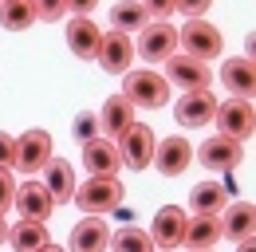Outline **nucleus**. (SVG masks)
<instances>
[{"instance_id":"obj_1","label":"nucleus","mask_w":256,"mask_h":252,"mask_svg":"<svg viewBox=\"0 0 256 252\" xmlns=\"http://www.w3.org/2000/svg\"><path fill=\"white\" fill-rule=\"evenodd\" d=\"M122 98H126L130 106L138 110H158L170 102V83L162 79L154 67H130L126 75H122Z\"/></svg>"},{"instance_id":"obj_2","label":"nucleus","mask_w":256,"mask_h":252,"mask_svg":"<svg viewBox=\"0 0 256 252\" xmlns=\"http://www.w3.org/2000/svg\"><path fill=\"white\" fill-rule=\"evenodd\" d=\"M87 217H102V213H114L122 205V182L118 178H87L83 186H75L71 197Z\"/></svg>"},{"instance_id":"obj_3","label":"nucleus","mask_w":256,"mask_h":252,"mask_svg":"<svg viewBox=\"0 0 256 252\" xmlns=\"http://www.w3.org/2000/svg\"><path fill=\"white\" fill-rule=\"evenodd\" d=\"M178 44L186 48V56H193V60L209 63L217 60L224 52V36L217 24H209V20H186V28L178 32Z\"/></svg>"},{"instance_id":"obj_4","label":"nucleus","mask_w":256,"mask_h":252,"mask_svg":"<svg viewBox=\"0 0 256 252\" xmlns=\"http://www.w3.org/2000/svg\"><path fill=\"white\" fill-rule=\"evenodd\" d=\"M217 134L232 138V142H248L256 130V110H252V98H224L217 102Z\"/></svg>"},{"instance_id":"obj_5","label":"nucleus","mask_w":256,"mask_h":252,"mask_svg":"<svg viewBox=\"0 0 256 252\" xmlns=\"http://www.w3.org/2000/svg\"><path fill=\"white\" fill-rule=\"evenodd\" d=\"M170 87H182V91H209V83H213V71H209V63L193 60L186 52H174L170 60H166V75H162Z\"/></svg>"},{"instance_id":"obj_6","label":"nucleus","mask_w":256,"mask_h":252,"mask_svg":"<svg viewBox=\"0 0 256 252\" xmlns=\"http://www.w3.org/2000/svg\"><path fill=\"white\" fill-rule=\"evenodd\" d=\"M52 158H56L52 134H48V130H24V134L16 138V162H12V170H20L24 178H32V174H40Z\"/></svg>"},{"instance_id":"obj_7","label":"nucleus","mask_w":256,"mask_h":252,"mask_svg":"<svg viewBox=\"0 0 256 252\" xmlns=\"http://www.w3.org/2000/svg\"><path fill=\"white\" fill-rule=\"evenodd\" d=\"M178 52V28L166 24V20H150L146 28L138 32V44H134V56H142L146 63H166Z\"/></svg>"},{"instance_id":"obj_8","label":"nucleus","mask_w":256,"mask_h":252,"mask_svg":"<svg viewBox=\"0 0 256 252\" xmlns=\"http://www.w3.org/2000/svg\"><path fill=\"white\" fill-rule=\"evenodd\" d=\"M114 146H118V162L126 170H146L154 162V130L146 122H134Z\"/></svg>"},{"instance_id":"obj_9","label":"nucleus","mask_w":256,"mask_h":252,"mask_svg":"<svg viewBox=\"0 0 256 252\" xmlns=\"http://www.w3.org/2000/svg\"><path fill=\"white\" fill-rule=\"evenodd\" d=\"M193 162V146L182 138V134H170V138H162V142H154V170H158L162 178H182L186 170H190Z\"/></svg>"},{"instance_id":"obj_10","label":"nucleus","mask_w":256,"mask_h":252,"mask_svg":"<svg viewBox=\"0 0 256 252\" xmlns=\"http://www.w3.org/2000/svg\"><path fill=\"white\" fill-rule=\"evenodd\" d=\"M193 158L205 166V170H213V174H224V170H236L240 166V158H244V142H232V138H209V142H201V150H193Z\"/></svg>"},{"instance_id":"obj_11","label":"nucleus","mask_w":256,"mask_h":252,"mask_svg":"<svg viewBox=\"0 0 256 252\" xmlns=\"http://www.w3.org/2000/svg\"><path fill=\"white\" fill-rule=\"evenodd\" d=\"M98 63H102V71L106 75H126L130 63H134V40H130L126 32H102V44H98Z\"/></svg>"},{"instance_id":"obj_12","label":"nucleus","mask_w":256,"mask_h":252,"mask_svg":"<svg viewBox=\"0 0 256 252\" xmlns=\"http://www.w3.org/2000/svg\"><path fill=\"white\" fill-rule=\"evenodd\" d=\"M186 209L182 205H162L158 213H154V224H150V240L158 244V248L174 252L182 248V232H186Z\"/></svg>"},{"instance_id":"obj_13","label":"nucleus","mask_w":256,"mask_h":252,"mask_svg":"<svg viewBox=\"0 0 256 252\" xmlns=\"http://www.w3.org/2000/svg\"><path fill=\"white\" fill-rule=\"evenodd\" d=\"M16 213H20V220H44L48 224V217L56 213V201H52V193L44 189V182H24V186H16Z\"/></svg>"},{"instance_id":"obj_14","label":"nucleus","mask_w":256,"mask_h":252,"mask_svg":"<svg viewBox=\"0 0 256 252\" xmlns=\"http://www.w3.org/2000/svg\"><path fill=\"white\" fill-rule=\"evenodd\" d=\"M213 114H217V94L213 91H186L178 98V106H174V118L186 130L190 126H209Z\"/></svg>"},{"instance_id":"obj_15","label":"nucleus","mask_w":256,"mask_h":252,"mask_svg":"<svg viewBox=\"0 0 256 252\" xmlns=\"http://www.w3.org/2000/svg\"><path fill=\"white\" fill-rule=\"evenodd\" d=\"M67 48L75 60H95L98 56V44H102V28H98L91 16H71L67 20Z\"/></svg>"},{"instance_id":"obj_16","label":"nucleus","mask_w":256,"mask_h":252,"mask_svg":"<svg viewBox=\"0 0 256 252\" xmlns=\"http://www.w3.org/2000/svg\"><path fill=\"white\" fill-rule=\"evenodd\" d=\"M83 166H87V178H118V170H122L118 146H114L110 138L83 142Z\"/></svg>"},{"instance_id":"obj_17","label":"nucleus","mask_w":256,"mask_h":252,"mask_svg":"<svg viewBox=\"0 0 256 252\" xmlns=\"http://www.w3.org/2000/svg\"><path fill=\"white\" fill-rule=\"evenodd\" d=\"M110 244V228L102 217H83L75 228H71V240H67V252H106Z\"/></svg>"},{"instance_id":"obj_18","label":"nucleus","mask_w":256,"mask_h":252,"mask_svg":"<svg viewBox=\"0 0 256 252\" xmlns=\"http://www.w3.org/2000/svg\"><path fill=\"white\" fill-rule=\"evenodd\" d=\"M217 220H221V236H228V240H248L252 228H256V205L252 201H228Z\"/></svg>"},{"instance_id":"obj_19","label":"nucleus","mask_w":256,"mask_h":252,"mask_svg":"<svg viewBox=\"0 0 256 252\" xmlns=\"http://www.w3.org/2000/svg\"><path fill=\"white\" fill-rule=\"evenodd\" d=\"M221 83L224 91H232V98H252L256 91V67L248 56H236V60L221 63Z\"/></svg>"},{"instance_id":"obj_20","label":"nucleus","mask_w":256,"mask_h":252,"mask_svg":"<svg viewBox=\"0 0 256 252\" xmlns=\"http://www.w3.org/2000/svg\"><path fill=\"white\" fill-rule=\"evenodd\" d=\"M40 174H44V189L52 193L56 205H67V201L75 197V170H71L67 158H52Z\"/></svg>"},{"instance_id":"obj_21","label":"nucleus","mask_w":256,"mask_h":252,"mask_svg":"<svg viewBox=\"0 0 256 252\" xmlns=\"http://www.w3.org/2000/svg\"><path fill=\"white\" fill-rule=\"evenodd\" d=\"M134 122H138V118H134V106H130L122 94H110V98L102 102V110H98V130H106L110 142H118Z\"/></svg>"},{"instance_id":"obj_22","label":"nucleus","mask_w":256,"mask_h":252,"mask_svg":"<svg viewBox=\"0 0 256 252\" xmlns=\"http://www.w3.org/2000/svg\"><path fill=\"white\" fill-rule=\"evenodd\" d=\"M224 205H228V186H217V182L193 186V193H190V213L193 217H221Z\"/></svg>"},{"instance_id":"obj_23","label":"nucleus","mask_w":256,"mask_h":252,"mask_svg":"<svg viewBox=\"0 0 256 252\" xmlns=\"http://www.w3.org/2000/svg\"><path fill=\"white\" fill-rule=\"evenodd\" d=\"M217 240H221V220H217V217H190V220H186L182 244H186L190 252L217 248Z\"/></svg>"},{"instance_id":"obj_24","label":"nucleus","mask_w":256,"mask_h":252,"mask_svg":"<svg viewBox=\"0 0 256 252\" xmlns=\"http://www.w3.org/2000/svg\"><path fill=\"white\" fill-rule=\"evenodd\" d=\"M8 244L16 252H40L44 244H52L48 224H44V220H16V224L8 228Z\"/></svg>"},{"instance_id":"obj_25","label":"nucleus","mask_w":256,"mask_h":252,"mask_svg":"<svg viewBox=\"0 0 256 252\" xmlns=\"http://www.w3.org/2000/svg\"><path fill=\"white\" fill-rule=\"evenodd\" d=\"M150 24V16H146V8L138 4V0H118L114 8H110V28L114 32H142Z\"/></svg>"},{"instance_id":"obj_26","label":"nucleus","mask_w":256,"mask_h":252,"mask_svg":"<svg viewBox=\"0 0 256 252\" xmlns=\"http://www.w3.org/2000/svg\"><path fill=\"white\" fill-rule=\"evenodd\" d=\"M40 20L32 0H0V24L8 32H28Z\"/></svg>"},{"instance_id":"obj_27","label":"nucleus","mask_w":256,"mask_h":252,"mask_svg":"<svg viewBox=\"0 0 256 252\" xmlns=\"http://www.w3.org/2000/svg\"><path fill=\"white\" fill-rule=\"evenodd\" d=\"M110 252H154V240H150V232L146 228H138V224H126V228H118V232H110Z\"/></svg>"},{"instance_id":"obj_28","label":"nucleus","mask_w":256,"mask_h":252,"mask_svg":"<svg viewBox=\"0 0 256 252\" xmlns=\"http://www.w3.org/2000/svg\"><path fill=\"white\" fill-rule=\"evenodd\" d=\"M32 4H36V16L48 20V24H56L60 16H67V0H32Z\"/></svg>"},{"instance_id":"obj_29","label":"nucleus","mask_w":256,"mask_h":252,"mask_svg":"<svg viewBox=\"0 0 256 252\" xmlns=\"http://www.w3.org/2000/svg\"><path fill=\"white\" fill-rule=\"evenodd\" d=\"M12 201H16V178L12 170H0V213H8Z\"/></svg>"},{"instance_id":"obj_30","label":"nucleus","mask_w":256,"mask_h":252,"mask_svg":"<svg viewBox=\"0 0 256 252\" xmlns=\"http://www.w3.org/2000/svg\"><path fill=\"white\" fill-rule=\"evenodd\" d=\"M209 4H213V0H174V12H182L186 20H201V16L209 12Z\"/></svg>"},{"instance_id":"obj_31","label":"nucleus","mask_w":256,"mask_h":252,"mask_svg":"<svg viewBox=\"0 0 256 252\" xmlns=\"http://www.w3.org/2000/svg\"><path fill=\"white\" fill-rule=\"evenodd\" d=\"M75 138H79V142L98 138V114H79V118H75Z\"/></svg>"},{"instance_id":"obj_32","label":"nucleus","mask_w":256,"mask_h":252,"mask_svg":"<svg viewBox=\"0 0 256 252\" xmlns=\"http://www.w3.org/2000/svg\"><path fill=\"white\" fill-rule=\"evenodd\" d=\"M12 162H16V134L0 130V170H12Z\"/></svg>"},{"instance_id":"obj_33","label":"nucleus","mask_w":256,"mask_h":252,"mask_svg":"<svg viewBox=\"0 0 256 252\" xmlns=\"http://www.w3.org/2000/svg\"><path fill=\"white\" fill-rule=\"evenodd\" d=\"M142 8H146V16L150 20H166L170 12H174V0H138Z\"/></svg>"},{"instance_id":"obj_34","label":"nucleus","mask_w":256,"mask_h":252,"mask_svg":"<svg viewBox=\"0 0 256 252\" xmlns=\"http://www.w3.org/2000/svg\"><path fill=\"white\" fill-rule=\"evenodd\" d=\"M95 4H98V0H67V12H75V16H91Z\"/></svg>"},{"instance_id":"obj_35","label":"nucleus","mask_w":256,"mask_h":252,"mask_svg":"<svg viewBox=\"0 0 256 252\" xmlns=\"http://www.w3.org/2000/svg\"><path fill=\"white\" fill-rule=\"evenodd\" d=\"M236 252H256V244H252V236H248V240H236Z\"/></svg>"},{"instance_id":"obj_36","label":"nucleus","mask_w":256,"mask_h":252,"mask_svg":"<svg viewBox=\"0 0 256 252\" xmlns=\"http://www.w3.org/2000/svg\"><path fill=\"white\" fill-rule=\"evenodd\" d=\"M8 228H12V224H8V220H4V213H0V244L8 240Z\"/></svg>"},{"instance_id":"obj_37","label":"nucleus","mask_w":256,"mask_h":252,"mask_svg":"<svg viewBox=\"0 0 256 252\" xmlns=\"http://www.w3.org/2000/svg\"><path fill=\"white\" fill-rule=\"evenodd\" d=\"M40 252H67V248H60V244H44Z\"/></svg>"},{"instance_id":"obj_38","label":"nucleus","mask_w":256,"mask_h":252,"mask_svg":"<svg viewBox=\"0 0 256 252\" xmlns=\"http://www.w3.org/2000/svg\"><path fill=\"white\" fill-rule=\"evenodd\" d=\"M205 252H213V248H205Z\"/></svg>"},{"instance_id":"obj_39","label":"nucleus","mask_w":256,"mask_h":252,"mask_svg":"<svg viewBox=\"0 0 256 252\" xmlns=\"http://www.w3.org/2000/svg\"><path fill=\"white\" fill-rule=\"evenodd\" d=\"M158 252H166V248H158Z\"/></svg>"}]
</instances>
